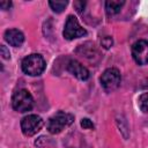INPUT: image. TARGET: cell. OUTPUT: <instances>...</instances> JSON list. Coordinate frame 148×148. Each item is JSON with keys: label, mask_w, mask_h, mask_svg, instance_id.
<instances>
[{"label": "cell", "mask_w": 148, "mask_h": 148, "mask_svg": "<svg viewBox=\"0 0 148 148\" xmlns=\"http://www.w3.org/2000/svg\"><path fill=\"white\" fill-rule=\"evenodd\" d=\"M124 3L125 1H120V0H108L105 2V10L109 15H114L120 12Z\"/></svg>", "instance_id": "30bf717a"}, {"label": "cell", "mask_w": 148, "mask_h": 148, "mask_svg": "<svg viewBox=\"0 0 148 148\" xmlns=\"http://www.w3.org/2000/svg\"><path fill=\"white\" fill-rule=\"evenodd\" d=\"M12 106L17 112H28L34 106V97L27 89H20L12 97Z\"/></svg>", "instance_id": "3957f363"}, {"label": "cell", "mask_w": 148, "mask_h": 148, "mask_svg": "<svg viewBox=\"0 0 148 148\" xmlns=\"http://www.w3.org/2000/svg\"><path fill=\"white\" fill-rule=\"evenodd\" d=\"M99 81H101V86L105 91H109V92L113 91L120 86V82H121L120 72L113 67L108 68L103 72Z\"/></svg>", "instance_id": "277c9868"}, {"label": "cell", "mask_w": 148, "mask_h": 148, "mask_svg": "<svg viewBox=\"0 0 148 148\" xmlns=\"http://www.w3.org/2000/svg\"><path fill=\"white\" fill-rule=\"evenodd\" d=\"M0 51H1V56H2L3 59H9L10 58V53H9V51L7 50V47L5 45H1Z\"/></svg>", "instance_id": "9a60e30c"}, {"label": "cell", "mask_w": 148, "mask_h": 148, "mask_svg": "<svg viewBox=\"0 0 148 148\" xmlns=\"http://www.w3.org/2000/svg\"><path fill=\"white\" fill-rule=\"evenodd\" d=\"M10 6H12V2L10 1H0V7H1V9H9L10 8Z\"/></svg>", "instance_id": "2e32d148"}, {"label": "cell", "mask_w": 148, "mask_h": 148, "mask_svg": "<svg viewBox=\"0 0 148 148\" xmlns=\"http://www.w3.org/2000/svg\"><path fill=\"white\" fill-rule=\"evenodd\" d=\"M81 126L84 130H91V128H94V123L89 118H82L81 119Z\"/></svg>", "instance_id": "4fadbf2b"}, {"label": "cell", "mask_w": 148, "mask_h": 148, "mask_svg": "<svg viewBox=\"0 0 148 148\" xmlns=\"http://www.w3.org/2000/svg\"><path fill=\"white\" fill-rule=\"evenodd\" d=\"M67 71L74 75L76 79L81 80V81H86L89 79V71L77 60H69L67 64Z\"/></svg>", "instance_id": "ba28073f"}, {"label": "cell", "mask_w": 148, "mask_h": 148, "mask_svg": "<svg viewBox=\"0 0 148 148\" xmlns=\"http://www.w3.org/2000/svg\"><path fill=\"white\" fill-rule=\"evenodd\" d=\"M101 44H102L105 49H109V47L112 45V38L109 37V36H106V37H104V38L101 40Z\"/></svg>", "instance_id": "5bb4252c"}, {"label": "cell", "mask_w": 148, "mask_h": 148, "mask_svg": "<svg viewBox=\"0 0 148 148\" xmlns=\"http://www.w3.org/2000/svg\"><path fill=\"white\" fill-rule=\"evenodd\" d=\"M5 40L12 46H21L24 42V35L17 29H8L5 31Z\"/></svg>", "instance_id": "9c48e42d"}, {"label": "cell", "mask_w": 148, "mask_h": 148, "mask_svg": "<svg viewBox=\"0 0 148 148\" xmlns=\"http://www.w3.org/2000/svg\"><path fill=\"white\" fill-rule=\"evenodd\" d=\"M44 125L43 119L37 114H28L21 120V130L25 136H32L38 133Z\"/></svg>", "instance_id": "5b68a950"}, {"label": "cell", "mask_w": 148, "mask_h": 148, "mask_svg": "<svg viewBox=\"0 0 148 148\" xmlns=\"http://www.w3.org/2000/svg\"><path fill=\"white\" fill-rule=\"evenodd\" d=\"M64 37L68 40H72L74 38H79L82 36L87 35V30L84 28H82L77 21V18L74 15H68L66 23H65V28H64V32H62Z\"/></svg>", "instance_id": "8992f818"}, {"label": "cell", "mask_w": 148, "mask_h": 148, "mask_svg": "<svg viewBox=\"0 0 148 148\" xmlns=\"http://www.w3.org/2000/svg\"><path fill=\"white\" fill-rule=\"evenodd\" d=\"M73 121H74L73 114L65 111H58L57 113H54L52 117L49 118L46 127L51 134H58L62 130L68 127Z\"/></svg>", "instance_id": "7a4b0ae2"}, {"label": "cell", "mask_w": 148, "mask_h": 148, "mask_svg": "<svg viewBox=\"0 0 148 148\" xmlns=\"http://www.w3.org/2000/svg\"><path fill=\"white\" fill-rule=\"evenodd\" d=\"M67 1H62V0H57V1H49V5H50V7L52 8V10L53 12H56V13H61L64 9H65V7L67 6Z\"/></svg>", "instance_id": "8fae6325"}, {"label": "cell", "mask_w": 148, "mask_h": 148, "mask_svg": "<svg viewBox=\"0 0 148 148\" xmlns=\"http://www.w3.org/2000/svg\"><path fill=\"white\" fill-rule=\"evenodd\" d=\"M139 108L143 112H148V92H143L139 97Z\"/></svg>", "instance_id": "7c38bea8"}, {"label": "cell", "mask_w": 148, "mask_h": 148, "mask_svg": "<svg viewBox=\"0 0 148 148\" xmlns=\"http://www.w3.org/2000/svg\"><path fill=\"white\" fill-rule=\"evenodd\" d=\"M21 67L24 74L30 75V76H38L40 75L46 67L45 60L40 54L32 53L23 58L21 62Z\"/></svg>", "instance_id": "6da1fadb"}, {"label": "cell", "mask_w": 148, "mask_h": 148, "mask_svg": "<svg viewBox=\"0 0 148 148\" xmlns=\"http://www.w3.org/2000/svg\"><path fill=\"white\" fill-rule=\"evenodd\" d=\"M132 57L138 65H148V42L145 39L136 40L132 45Z\"/></svg>", "instance_id": "52a82bcc"}]
</instances>
